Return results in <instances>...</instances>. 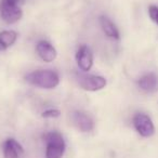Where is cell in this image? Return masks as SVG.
I'll use <instances>...</instances> for the list:
<instances>
[{"mask_svg":"<svg viewBox=\"0 0 158 158\" xmlns=\"http://www.w3.org/2000/svg\"><path fill=\"white\" fill-rule=\"evenodd\" d=\"M18 39V33L14 31H3L0 33V51H3L14 44Z\"/></svg>","mask_w":158,"mask_h":158,"instance_id":"12","label":"cell"},{"mask_svg":"<svg viewBox=\"0 0 158 158\" xmlns=\"http://www.w3.org/2000/svg\"><path fill=\"white\" fill-rule=\"evenodd\" d=\"M148 14L151 20L155 24L158 25V7L157 6H149L148 8Z\"/></svg>","mask_w":158,"mask_h":158,"instance_id":"13","label":"cell"},{"mask_svg":"<svg viewBox=\"0 0 158 158\" xmlns=\"http://www.w3.org/2000/svg\"><path fill=\"white\" fill-rule=\"evenodd\" d=\"M36 51H37L39 57L42 61L50 63L53 62L56 59L57 52L55 50V48L50 44V42L46 41V40H40L36 46Z\"/></svg>","mask_w":158,"mask_h":158,"instance_id":"8","label":"cell"},{"mask_svg":"<svg viewBox=\"0 0 158 158\" xmlns=\"http://www.w3.org/2000/svg\"><path fill=\"white\" fill-rule=\"evenodd\" d=\"M25 79L29 85L41 89H53L60 84V77L57 73L51 69H39L31 72L26 75Z\"/></svg>","mask_w":158,"mask_h":158,"instance_id":"1","label":"cell"},{"mask_svg":"<svg viewBox=\"0 0 158 158\" xmlns=\"http://www.w3.org/2000/svg\"><path fill=\"white\" fill-rule=\"evenodd\" d=\"M76 61L81 70L84 72L90 70L93 65V54L91 49L86 44H81L77 50Z\"/></svg>","mask_w":158,"mask_h":158,"instance_id":"6","label":"cell"},{"mask_svg":"<svg viewBox=\"0 0 158 158\" xmlns=\"http://www.w3.org/2000/svg\"><path fill=\"white\" fill-rule=\"evenodd\" d=\"M133 126L138 133L143 138H149L155 133V127L152 119L143 113H138L134 115Z\"/></svg>","mask_w":158,"mask_h":158,"instance_id":"5","label":"cell"},{"mask_svg":"<svg viewBox=\"0 0 158 158\" xmlns=\"http://www.w3.org/2000/svg\"><path fill=\"white\" fill-rule=\"evenodd\" d=\"M19 1L20 0H1L0 16L7 24H14L23 16Z\"/></svg>","mask_w":158,"mask_h":158,"instance_id":"3","label":"cell"},{"mask_svg":"<svg viewBox=\"0 0 158 158\" xmlns=\"http://www.w3.org/2000/svg\"><path fill=\"white\" fill-rule=\"evenodd\" d=\"M77 81L80 88L86 91H99L105 88L106 86V79L104 77L95 76V75L78 74Z\"/></svg>","mask_w":158,"mask_h":158,"instance_id":"4","label":"cell"},{"mask_svg":"<svg viewBox=\"0 0 158 158\" xmlns=\"http://www.w3.org/2000/svg\"><path fill=\"white\" fill-rule=\"evenodd\" d=\"M24 154L22 145L14 139H8L3 143V157L5 158H21Z\"/></svg>","mask_w":158,"mask_h":158,"instance_id":"9","label":"cell"},{"mask_svg":"<svg viewBox=\"0 0 158 158\" xmlns=\"http://www.w3.org/2000/svg\"><path fill=\"white\" fill-rule=\"evenodd\" d=\"M100 25H101L102 29H103L104 34L107 36L108 38L112 39H119V31L115 24L107 18V16H100Z\"/></svg>","mask_w":158,"mask_h":158,"instance_id":"11","label":"cell"},{"mask_svg":"<svg viewBox=\"0 0 158 158\" xmlns=\"http://www.w3.org/2000/svg\"><path fill=\"white\" fill-rule=\"evenodd\" d=\"M138 86L145 92H155L158 90V76L154 73H147L138 80Z\"/></svg>","mask_w":158,"mask_h":158,"instance_id":"10","label":"cell"},{"mask_svg":"<svg viewBox=\"0 0 158 158\" xmlns=\"http://www.w3.org/2000/svg\"><path fill=\"white\" fill-rule=\"evenodd\" d=\"M61 115V112L59 110H47L41 114L44 118H56Z\"/></svg>","mask_w":158,"mask_h":158,"instance_id":"14","label":"cell"},{"mask_svg":"<svg viewBox=\"0 0 158 158\" xmlns=\"http://www.w3.org/2000/svg\"><path fill=\"white\" fill-rule=\"evenodd\" d=\"M47 143L46 158H62L65 152V142L60 132L51 131L44 135Z\"/></svg>","mask_w":158,"mask_h":158,"instance_id":"2","label":"cell"},{"mask_svg":"<svg viewBox=\"0 0 158 158\" xmlns=\"http://www.w3.org/2000/svg\"><path fill=\"white\" fill-rule=\"evenodd\" d=\"M72 120L77 127V129H79L81 132H90L94 128V123L91 119V117L82 112L76 110L73 113Z\"/></svg>","mask_w":158,"mask_h":158,"instance_id":"7","label":"cell"}]
</instances>
